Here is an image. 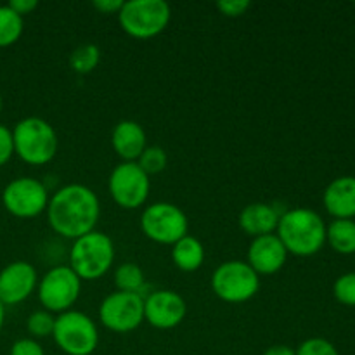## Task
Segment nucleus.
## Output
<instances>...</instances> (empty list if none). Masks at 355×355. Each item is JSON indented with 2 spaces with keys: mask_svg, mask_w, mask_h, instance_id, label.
Returning a JSON list of instances; mask_svg holds the SVG:
<instances>
[{
  "mask_svg": "<svg viewBox=\"0 0 355 355\" xmlns=\"http://www.w3.org/2000/svg\"><path fill=\"white\" fill-rule=\"evenodd\" d=\"M49 227L64 239L82 238L96 231L101 217V201L96 191L83 184H66L49 198Z\"/></svg>",
  "mask_w": 355,
  "mask_h": 355,
  "instance_id": "1",
  "label": "nucleus"
},
{
  "mask_svg": "<svg viewBox=\"0 0 355 355\" xmlns=\"http://www.w3.org/2000/svg\"><path fill=\"white\" fill-rule=\"evenodd\" d=\"M277 238L288 255L312 257L326 245V224L311 208H291L281 214L276 229Z\"/></svg>",
  "mask_w": 355,
  "mask_h": 355,
  "instance_id": "2",
  "label": "nucleus"
},
{
  "mask_svg": "<svg viewBox=\"0 0 355 355\" xmlns=\"http://www.w3.org/2000/svg\"><path fill=\"white\" fill-rule=\"evenodd\" d=\"M14 155L31 166L52 162L58 153L59 139L54 127L40 116H26L12 128Z\"/></svg>",
  "mask_w": 355,
  "mask_h": 355,
  "instance_id": "3",
  "label": "nucleus"
},
{
  "mask_svg": "<svg viewBox=\"0 0 355 355\" xmlns=\"http://www.w3.org/2000/svg\"><path fill=\"white\" fill-rule=\"evenodd\" d=\"M114 257L113 239L96 229L73 241L68 252V263L82 281H96L106 276L114 263Z\"/></svg>",
  "mask_w": 355,
  "mask_h": 355,
  "instance_id": "4",
  "label": "nucleus"
},
{
  "mask_svg": "<svg viewBox=\"0 0 355 355\" xmlns=\"http://www.w3.org/2000/svg\"><path fill=\"white\" fill-rule=\"evenodd\" d=\"M116 16L125 33L146 40L165 31L172 9L165 0H127Z\"/></svg>",
  "mask_w": 355,
  "mask_h": 355,
  "instance_id": "5",
  "label": "nucleus"
},
{
  "mask_svg": "<svg viewBox=\"0 0 355 355\" xmlns=\"http://www.w3.org/2000/svg\"><path fill=\"white\" fill-rule=\"evenodd\" d=\"M52 338L66 355H90L99 345V329L90 315L71 309L55 315Z\"/></svg>",
  "mask_w": 355,
  "mask_h": 355,
  "instance_id": "6",
  "label": "nucleus"
},
{
  "mask_svg": "<svg viewBox=\"0 0 355 355\" xmlns=\"http://www.w3.org/2000/svg\"><path fill=\"white\" fill-rule=\"evenodd\" d=\"M211 291L227 304H245L260 290V276L245 260L222 262L211 274Z\"/></svg>",
  "mask_w": 355,
  "mask_h": 355,
  "instance_id": "7",
  "label": "nucleus"
},
{
  "mask_svg": "<svg viewBox=\"0 0 355 355\" xmlns=\"http://www.w3.org/2000/svg\"><path fill=\"white\" fill-rule=\"evenodd\" d=\"M38 300L45 311L54 315L71 311L82 293V279L66 263L52 266L38 279Z\"/></svg>",
  "mask_w": 355,
  "mask_h": 355,
  "instance_id": "8",
  "label": "nucleus"
},
{
  "mask_svg": "<svg viewBox=\"0 0 355 355\" xmlns=\"http://www.w3.org/2000/svg\"><path fill=\"white\" fill-rule=\"evenodd\" d=\"M141 231L158 245H175L189 234V220L186 211L168 201H156L148 205L141 214Z\"/></svg>",
  "mask_w": 355,
  "mask_h": 355,
  "instance_id": "9",
  "label": "nucleus"
},
{
  "mask_svg": "<svg viewBox=\"0 0 355 355\" xmlns=\"http://www.w3.org/2000/svg\"><path fill=\"white\" fill-rule=\"evenodd\" d=\"M107 191L118 207L125 210H135L148 201L151 180L148 173L137 165V162H121L111 170Z\"/></svg>",
  "mask_w": 355,
  "mask_h": 355,
  "instance_id": "10",
  "label": "nucleus"
},
{
  "mask_svg": "<svg viewBox=\"0 0 355 355\" xmlns=\"http://www.w3.org/2000/svg\"><path fill=\"white\" fill-rule=\"evenodd\" d=\"M49 198L45 184L35 177H17L2 191L3 208L17 218H35L45 214Z\"/></svg>",
  "mask_w": 355,
  "mask_h": 355,
  "instance_id": "11",
  "label": "nucleus"
},
{
  "mask_svg": "<svg viewBox=\"0 0 355 355\" xmlns=\"http://www.w3.org/2000/svg\"><path fill=\"white\" fill-rule=\"evenodd\" d=\"M99 321L113 333L135 331L144 322V297L113 291L101 302Z\"/></svg>",
  "mask_w": 355,
  "mask_h": 355,
  "instance_id": "12",
  "label": "nucleus"
},
{
  "mask_svg": "<svg viewBox=\"0 0 355 355\" xmlns=\"http://www.w3.org/2000/svg\"><path fill=\"white\" fill-rule=\"evenodd\" d=\"M38 272L33 263L14 260L0 270V304L3 307L23 304L37 291Z\"/></svg>",
  "mask_w": 355,
  "mask_h": 355,
  "instance_id": "13",
  "label": "nucleus"
},
{
  "mask_svg": "<svg viewBox=\"0 0 355 355\" xmlns=\"http://www.w3.org/2000/svg\"><path fill=\"white\" fill-rule=\"evenodd\" d=\"M186 314V300L173 290H156L144 298V321L156 329L177 328Z\"/></svg>",
  "mask_w": 355,
  "mask_h": 355,
  "instance_id": "14",
  "label": "nucleus"
},
{
  "mask_svg": "<svg viewBox=\"0 0 355 355\" xmlns=\"http://www.w3.org/2000/svg\"><path fill=\"white\" fill-rule=\"evenodd\" d=\"M288 260V252L277 234H266L253 238L248 246V263L259 276H270L279 272Z\"/></svg>",
  "mask_w": 355,
  "mask_h": 355,
  "instance_id": "15",
  "label": "nucleus"
},
{
  "mask_svg": "<svg viewBox=\"0 0 355 355\" xmlns=\"http://www.w3.org/2000/svg\"><path fill=\"white\" fill-rule=\"evenodd\" d=\"M111 146L121 162H137L148 148V135L135 120H120L111 132Z\"/></svg>",
  "mask_w": 355,
  "mask_h": 355,
  "instance_id": "16",
  "label": "nucleus"
},
{
  "mask_svg": "<svg viewBox=\"0 0 355 355\" xmlns=\"http://www.w3.org/2000/svg\"><path fill=\"white\" fill-rule=\"evenodd\" d=\"M322 205L333 218L355 217V177L343 175L331 180L322 194Z\"/></svg>",
  "mask_w": 355,
  "mask_h": 355,
  "instance_id": "17",
  "label": "nucleus"
},
{
  "mask_svg": "<svg viewBox=\"0 0 355 355\" xmlns=\"http://www.w3.org/2000/svg\"><path fill=\"white\" fill-rule=\"evenodd\" d=\"M281 214L276 210V207L270 203H250L239 214V227L243 232H246L252 238L259 236L274 234L277 229Z\"/></svg>",
  "mask_w": 355,
  "mask_h": 355,
  "instance_id": "18",
  "label": "nucleus"
},
{
  "mask_svg": "<svg viewBox=\"0 0 355 355\" xmlns=\"http://www.w3.org/2000/svg\"><path fill=\"white\" fill-rule=\"evenodd\" d=\"M170 255H172L173 266L179 270H182V272H196L205 263L207 252H205V246L200 239L187 234L182 239H179L175 245H172Z\"/></svg>",
  "mask_w": 355,
  "mask_h": 355,
  "instance_id": "19",
  "label": "nucleus"
},
{
  "mask_svg": "<svg viewBox=\"0 0 355 355\" xmlns=\"http://www.w3.org/2000/svg\"><path fill=\"white\" fill-rule=\"evenodd\" d=\"M326 243L340 255H355V222L350 218H333L326 225Z\"/></svg>",
  "mask_w": 355,
  "mask_h": 355,
  "instance_id": "20",
  "label": "nucleus"
},
{
  "mask_svg": "<svg viewBox=\"0 0 355 355\" xmlns=\"http://www.w3.org/2000/svg\"><path fill=\"white\" fill-rule=\"evenodd\" d=\"M24 30L23 17L9 6H0V49L10 47L21 38Z\"/></svg>",
  "mask_w": 355,
  "mask_h": 355,
  "instance_id": "21",
  "label": "nucleus"
},
{
  "mask_svg": "<svg viewBox=\"0 0 355 355\" xmlns=\"http://www.w3.org/2000/svg\"><path fill=\"white\" fill-rule=\"evenodd\" d=\"M114 286L125 293H139L144 288V272L134 262L120 263L114 270Z\"/></svg>",
  "mask_w": 355,
  "mask_h": 355,
  "instance_id": "22",
  "label": "nucleus"
},
{
  "mask_svg": "<svg viewBox=\"0 0 355 355\" xmlns=\"http://www.w3.org/2000/svg\"><path fill=\"white\" fill-rule=\"evenodd\" d=\"M101 61V51L97 45L94 44H83L76 47L75 51L69 54V66L78 75H87V73L94 71Z\"/></svg>",
  "mask_w": 355,
  "mask_h": 355,
  "instance_id": "23",
  "label": "nucleus"
},
{
  "mask_svg": "<svg viewBox=\"0 0 355 355\" xmlns=\"http://www.w3.org/2000/svg\"><path fill=\"white\" fill-rule=\"evenodd\" d=\"M55 324V315L52 312L45 311H35L28 315L26 319V329L31 335V338H47V336H52V331H54Z\"/></svg>",
  "mask_w": 355,
  "mask_h": 355,
  "instance_id": "24",
  "label": "nucleus"
},
{
  "mask_svg": "<svg viewBox=\"0 0 355 355\" xmlns=\"http://www.w3.org/2000/svg\"><path fill=\"white\" fill-rule=\"evenodd\" d=\"M166 163H168V156H166L165 149L159 148V146H148L137 159V165L149 177L163 172L166 168Z\"/></svg>",
  "mask_w": 355,
  "mask_h": 355,
  "instance_id": "25",
  "label": "nucleus"
},
{
  "mask_svg": "<svg viewBox=\"0 0 355 355\" xmlns=\"http://www.w3.org/2000/svg\"><path fill=\"white\" fill-rule=\"evenodd\" d=\"M333 293L340 304L355 307V272L342 274L333 284Z\"/></svg>",
  "mask_w": 355,
  "mask_h": 355,
  "instance_id": "26",
  "label": "nucleus"
},
{
  "mask_svg": "<svg viewBox=\"0 0 355 355\" xmlns=\"http://www.w3.org/2000/svg\"><path fill=\"white\" fill-rule=\"evenodd\" d=\"M295 352L297 355H340L336 347L326 338H307Z\"/></svg>",
  "mask_w": 355,
  "mask_h": 355,
  "instance_id": "27",
  "label": "nucleus"
},
{
  "mask_svg": "<svg viewBox=\"0 0 355 355\" xmlns=\"http://www.w3.org/2000/svg\"><path fill=\"white\" fill-rule=\"evenodd\" d=\"M9 355H45L44 347L35 338H19L12 343Z\"/></svg>",
  "mask_w": 355,
  "mask_h": 355,
  "instance_id": "28",
  "label": "nucleus"
},
{
  "mask_svg": "<svg viewBox=\"0 0 355 355\" xmlns=\"http://www.w3.org/2000/svg\"><path fill=\"white\" fill-rule=\"evenodd\" d=\"M252 7L250 0H220L217 2V9L227 17H239Z\"/></svg>",
  "mask_w": 355,
  "mask_h": 355,
  "instance_id": "29",
  "label": "nucleus"
},
{
  "mask_svg": "<svg viewBox=\"0 0 355 355\" xmlns=\"http://www.w3.org/2000/svg\"><path fill=\"white\" fill-rule=\"evenodd\" d=\"M14 155V141L12 130L6 125L0 123V166L6 165Z\"/></svg>",
  "mask_w": 355,
  "mask_h": 355,
  "instance_id": "30",
  "label": "nucleus"
},
{
  "mask_svg": "<svg viewBox=\"0 0 355 355\" xmlns=\"http://www.w3.org/2000/svg\"><path fill=\"white\" fill-rule=\"evenodd\" d=\"M92 6L101 14H118L123 7V0H94Z\"/></svg>",
  "mask_w": 355,
  "mask_h": 355,
  "instance_id": "31",
  "label": "nucleus"
},
{
  "mask_svg": "<svg viewBox=\"0 0 355 355\" xmlns=\"http://www.w3.org/2000/svg\"><path fill=\"white\" fill-rule=\"evenodd\" d=\"M7 6H9L10 9L14 10V12L19 14L21 17H24L26 14L33 12V10L37 9L38 2H37V0H10Z\"/></svg>",
  "mask_w": 355,
  "mask_h": 355,
  "instance_id": "32",
  "label": "nucleus"
},
{
  "mask_svg": "<svg viewBox=\"0 0 355 355\" xmlns=\"http://www.w3.org/2000/svg\"><path fill=\"white\" fill-rule=\"evenodd\" d=\"M263 355H297V352L288 345H272L263 352Z\"/></svg>",
  "mask_w": 355,
  "mask_h": 355,
  "instance_id": "33",
  "label": "nucleus"
},
{
  "mask_svg": "<svg viewBox=\"0 0 355 355\" xmlns=\"http://www.w3.org/2000/svg\"><path fill=\"white\" fill-rule=\"evenodd\" d=\"M3 322H6V307L0 304V331H2L3 328Z\"/></svg>",
  "mask_w": 355,
  "mask_h": 355,
  "instance_id": "34",
  "label": "nucleus"
},
{
  "mask_svg": "<svg viewBox=\"0 0 355 355\" xmlns=\"http://www.w3.org/2000/svg\"><path fill=\"white\" fill-rule=\"evenodd\" d=\"M2 107H3V99H2V94H0V113H2Z\"/></svg>",
  "mask_w": 355,
  "mask_h": 355,
  "instance_id": "35",
  "label": "nucleus"
}]
</instances>
